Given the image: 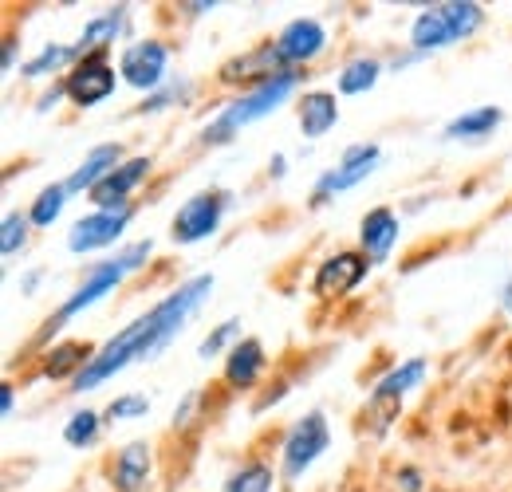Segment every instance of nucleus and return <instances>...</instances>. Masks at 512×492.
<instances>
[{
  "label": "nucleus",
  "mask_w": 512,
  "mask_h": 492,
  "mask_svg": "<svg viewBox=\"0 0 512 492\" xmlns=\"http://www.w3.org/2000/svg\"><path fill=\"white\" fill-rule=\"evenodd\" d=\"M209 292H213V276H193L182 288H174L166 300H158L146 315H138L134 323H127L107 347H99L91 355V363L79 370V378H75L71 390L75 394L99 390L107 378H115L130 363H142V359H154L158 351H166L178 339V331L190 323L193 311L205 304Z\"/></svg>",
  "instance_id": "nucleus-1"
},
{
  "label": "nucleus",
  "mask_w": 512,
  "mask_h": 492,
  "mask_svg": "<svg viewBox=\"0 0 512 492\" xmlns=\"http://www.w3.org/2000/svg\"><path fill=\"white\" fill-rule=\"evenodd\" d=\"M150 252H154V241L146 237V241H134V245H127L123 252H115L111 260H99V264H91L87 268V276L79 280V288L67 296L64 304H60V311L48 319V327H44V335L48 331H60L67 319H75L79 311L95 308L99 300H107L123 280H127L130 272H138L146 260H150Z\"/></svg>",
  "instance_id": "nucleus-2"
},
{
  "label": "nucleus",
  "mask_w": 512,
  "mask_h": 492,
  "mask_svg": "<svg viewBox=\"0 0 512 492\" xmlns=\"http://www.w3.org/2000/svg\"><path fill=\"white\" fill-rule=\"evenodd\" d=\"M300 75H304V71H284V75L260 83V87H253V91L237 95L233 103H225V107L205 123L201 142H205V146H225V142H233L249 123L264 119V115H272L280 103H288L292 91L300 87Z\"/></svg>",
  "instance_id": "nucleus-3"
},
{
  "label": "nucleus",
  "mask_w": 512,
  "mask_h": 492,
  "mask_svg": "<svg viewBox=\"0 0 512 492\" xmlns=\"http://www.w3.org/2000/svg\"><path fill=\"white\" fill-rule=\"evenodd\" d=\"M327 449H331V426H327V418H323L320 410L304 414L292 430L284 433V441H280V477L284 481H300Z\"/></svg>",
  "instance_id": "nucleus-4"
},
{
  "label": "nucleus",
  "mask_w": 512,
  "mask_h": 492,
  "mask_svg": "<svg viewBox=\"0 0 512 492\" xmlns=\"http://www.w3.org/2000/svg\"><path fill=\"white\" fill-rule=\"evenodd\" d=\"M225 209H229V193H221V189H201V193H193L190 201L174 213L170 237H174L178 245H201V241H209V237L221 229Z\"/></svg>",
  "instance_id": "nucleus-5"
},
{
  "label": "nucleus",
  "mask_w": 512,
  "mask_h": 492,
  "mask_svg": "<svg viewBox=\"0 0 512 492\" xmlns=\"http://www.w3.org/2000/svg\"><path fill=\"white\" fill-rule=\"evenodd\" d=\"M379 158H383V150H379L375 142H355V146H347L343 158H339V166L327 170L320 182H316L312 205H323V201H331V197L355 189L359 182H367V178L379 170Z\"/></svg>",
  "instance_id": "nucleus-6"
},
{
  "label": "nucleus",
  "mask_w": 512,
  "mask_h": 492,
  "mask_svg": "<svg viewBox=\"0 0 512 492\" xmlns=\"http://www.w3.org/2000/svg\"><path fill=\"white\" fill-rule=\"evenodd\" d=\"M426 374H430V363L422 359V355H414V359H406V363H398L394 370H386L383 378L375 382V390H371V414H375V430L383 433L386 422L398 414V406H402V398L414 390V386H422L426 382Z\"/></svg>",
  "instance_id": "nucleus-7"
},
{
  "label": "nucleus",
  "mask_w": 512,
  "mask_h": 492,
  "mask_svg": "<svg viewBox=\"0 0 512 492\" xmlns=\"http://www.w3.org/2000/svg\"><path fill=\"white\" fill-rule=\"evenodd\" d=\"M170 71V48L162 40H134L119 56V79L134 91H162Z\"/></svg>",
  "instance_id": "nucleus-8"
},
{
  "label": "nucleus",
  "mask_w": 512,
  "mask_h": 492,
  "mask_svg": "<svg viewBox=\"0 0 512 492\" xmlns=\"http://www.w3.org/2000/svg\"><path fill=\"white\" fill-rule=\"evenodd\" d=\"M134 209H95L87 217H79L67 233V252L75 256H87V252H99V248H111L123 241Z\"/></svg>",
  "instance_id": "nucleus-9"
},
{
  "label": "nucleus",
  "mask_w": 512,
  "mask_h": 492,
  "mask_svg": "<svg viewBox=\"0 0 512 492\" xmlns=\"http://www.w3.org/2000/svg\"><path fill=\"white\" fill-rule=\"evenodd\" d=\"M115 83H119V71L107 63V52H95V56L79 60L64 79L67 99L75 107H99L103 99L115 95Z\"/></svg>",
  "instance_id": "nucleus-10"
},
{
  "label": "nucleus",
  "mask_w": 512,
  "mask_h": 492,
  "mask_svg": "<svg viewBox=\"0 0 512 492\" xmlns=\"http://www.w3.org/2000/svg\"><path fill=\"white\" fill-rule=\"evenodd\" d=\"M272 48H276V56H280V63L288 71L308 67V63L320 60L323 52H327V28H323L316 16H296L292 24L280 28V36H276Z\"/></svg>",
  "instance_id": "nucleus-11"
},
{
  "label": "nucleus",
  "mask_w": 512,
  "mask_h": 492,
  "mask_svg": "<svg viewBox=\"0 0 512 492\" xmlns=\"http://www.w3.org/2000/svg\"><path fill=\"white\" fill-rule=\"evenodd\" d=\"M367 272H371V260H367L363 252H351V248L331 252L320 268H316L312 292L323 296V300H331V296H347V292H355V288L367 280Z\"/></svg>",
  "instance_id": "nucleus-12"
},
{
  "label": "nucleus",
  "mask_w": 512,
  "mask_h": 492,
  "mask_svg": "<svg viewBox=\"0 0 512 492\" xmlns=\"http://www.w3.org/2000/svg\"><path fill=\"white\" fill-rule=\"evenodd\" d=\"M150 174V158H127L115 174H107L103 182L95 185L91 193H87V201L95 205V209H130V193L142 185V178Z\"/></svg>",
  "instance_id": "nucleus-13"
},
{
  "label": "nucleus",
  "mask_w": 512,
  "mask_h": 492,
  "mask_svg": "<svg viewBox=\"0 0 512 492\" xmlns=\"http://www.w3.org/2000/svg\"><path fill=\"white\" fill-rule=\"evenodd\" d=\"M398 233H402L398 213H394L390 205H375V209L359 221V245H363L359 252H363L371 264H386L394 245H398Z\"/></svg>",
  "instance_id": "nucleus-14"
},
{
  "label": "nucleus",
  "mask_w": 512,
  "mask_h": 492,
  "mask_svg": "<svg viewBox=\"0 0 512 492\" xmlns=\"http://www.w3.org/2000/svg\"><path fill=\"white\" fill-rule=\"evenodd\" d=\"M268 367V355H264V343L260 339H237V347L225 355V382L233 390H253L260 382V374Z\"/></svg>",
  "instance_id": "nucleus-15"
},
{
  "label": "nucleus",
  "mask_w": 512,
  "mask_h": 492,
  "mask_svg": "<svg viewBox=\"0 0 512 492\" xmlns=\"http://www.w3.org/2000/svg\"><path fill=\"white\" fill-rule=\"evenodd\" d=\"M123 162H127V158H123V146H119V142H103V146H95V150L79 162V170H75L64 185L71 193H91L107 174H115Z\"/></svg>",
  "instance_id": "nucleus-16"
},
{
  "label": "nucleus",
  "mask_w": 512,
  "mask_h": 492,
  "mask_svg": "<svg viewBox=\"0 0 512 492\" xmlns=\"http://www.w3.org/2000/svg\"><path fill=\"white\" fill-rule=\"evenodd\" d=\"M296 119H300L304 138H323L339 123V99L331 91H304L296 103Z\"/></svg>",
  "instance_id": "nucleus-17"
},
{
  "label": "nucleus",
  "mask_w": 512,
  "mask_h": 492,
  "mask_svg": "<svg viewBox=\"0 0 512 492\" xmlns=\"http://www.w3.org/2000/svg\"><path fill=\"white\" fill-rule=\"evenodd\" d=\"M449 44H457V40H453V32H449L442 8H426V12L414 16V24H410V52H414V56L442 52Z\"/></svg>",
  "instance_id": "nucleus-18"
},
{
  "label": "nucleus",
  "mask_w": 512,
  "mask_h": 492,
  "mask_svg": "<svg viewBox=\"0 0 512 492\" xmlns=\"http://www.w3.org/2000/svg\"><path fill=\"white\" fill-rule=\"evenodd\" d=\"M501 123H505V111L501 107H473V111L449 119L442 138L446 142H481V138H489Z\"/></svg>",
  "instance_id": "nucleus-19"
},
{
  "label": "nucleus",
  "mask_w": 512,
  "mask_h": 492,
  "mask_svg": "<svg viewBox=\"0 0 512 492\" xmlns=\"http://www.w3.org/2000/svg\"><path fill=\"white\" fill-rule=\"evenodd\" d=\"M123 24H127V8H111V12L95 16V20L83 28V36L75 40L79 60H87V56H95V52H107V48L123 36Z\"/></svg>",
  "instance_id": "nucleus-20"
},
{
  "label": "nucleus",
  "mask_w": 512,
  "mask_h": 492,
  "mask_svg": "<svg viewBox=\"0 0 512 492\" xmlns=\"http://www.w3.org/2000/svg\"><path fill=\"white\" fill-rule=\"evenodd\" d=\"M150 481V445L130 441L115 457V489L119 492H142Z\"/></svg>",
  "instance_id": "nucleus-21"
},
{
  "label": "nucleus",
  "mask_w": 512,
  "mask_h": 492,
  "mask_svg": "<svg viewBox=\"0 0 512 492\" xmlns=\"http://www.w3.org/2000/svg\"><path fill=\"white\" fill-rule=\"evenodd\" d=\"M379 79H383V60H375V56H355V60L343 63L335 87H339V95H367V91H375Z\"/></svg>",
  "instance_id": "nucleus-22"
},
{
  "label": "nucleus",
  "mask_w": 512,
  "mask_h": 492,
  "mask_svg": "<svg viewBox=\"0 0 512 492\" xmlns=\"http://www.w3.org/2000/svg\"><path fill=\"white\" fill-rule=\"evenodd\" d=\"M438 8H442V16H446L449 32H453L457 44L461 40H473L477 28L485 24V8L477 0H449V4H438Z\"/></svg>",
  "instance_id": "nucleus-23"
},
{
  "label": "nucleus",
  "mask_w": 512,
  "mask_h": 492,
  "mask_svg": "<svg viewBox=\"0 0 512 492\" xmlns=\"http://www.w3.org/2000/svg\"><path fill=\"white\" fill-rule=\"evenodd\" d=\"M67 201H71V189H67L64 182L44 185V189L36 193L32 209H28V221H32V229H52V225L60 221V213H64Z\"/></svg>",
  "instance_id": "nucleus-24"
},
{
  "label": "nucleus",
  "mask_w": 512,
  "mask_h": 492,
  "mask_svg": "<svg viewBox=\"0 0 512 492\" xmlns=\"http://www.w3.org/2000/svg\"><path fill=\"white\" fill-rule=\"evenodd\" d=\"M91 347L87 343H60V347H52L48 351V367H44V374L48 378H79V370L91 363Z\"/></svg>",
  "instance_id": "nucleus-25"
},
{
  "label": "nucleus",
  "mask_w": 512,
  "mask_h": 492,
  "mask_svg": "<svg viewBox=\"0 0 512 492\" xmlns=\"http://www.w3.org/2000/svg\"><path fill=\"white\" fill-rule=\"evenodd\" d=\"M75 67L79 63V52H75V44H44L32 60L24 63V79H44V75H52V71H60V67Z\"/></svg>",
  "instance_id": "nucleus-26"
},
{
  "label": "nucleus",
  "mask_w": 512,
  "mask_h": 492,
  "mask_svg": "<svg viewBox=\"0 0 512 492\" xmlns=\"http://www.w3.org/2000/svg\"><path fill=\"white\" fill-rule=\"evenodd\" d=\"M272 481H276V473L268 461H249L229 477L225 492H272Z\"/></svg>",
  "instance_id": "nucleus-27"
},
{
  "label": "nucleus",
  "mask_w": 512,
  "mask_h": 492,
  "mask_svg": "<svg viewBox=\"0 0 512 492\" xmlns=\"http://www.w3.org/2000/svg\"><path fill=\"white\" fill-rule=\"evenodd\" d=\"M99 430H103V418H99L95 410H79V414L67 418L64 441L71 445V449H87V445L99 441Z\"/></svg>",
  "instance_id": "nucleus-28"
},
{
  "label": "nucleus",
  "mask_w": 512,
  "mask_h": 492,
  "mask_svg": "<svg viewBox=\"0 0 512 492\" xmlns=\"http://www.w3.org/2000/svg\"><path fill=\"white\" fill-rule=\"evenodd\" d=\"M28 233H32L28 213H4V221H0V256L4 260L16 256L20 248L28 245Z\"/></svg>",
  "instance_id": "nucleus-29"
},
{
  "label": "nucleus",
  "mask_w": 512,
  "mask_h": 492,
  "mask_svg": "<svg viewBox=\"0 0 512 492\" xmlns=\"http://www.w3.org/2000/svg\"><path fill=\"white\" fill-rule=\"evenodd\" d=\"M237 335H241V319H225V323H221L217 331H209V335L201 339V347H197V355H201V359H213V355H221L225 347L233 351V347H237V343H233Z\"/></svg>",
  "instance_id": "nucleus-30"
},
{
  "label": "nucleus",
  "mask_w": 512,
  "mask_h": 492,
  "mask_svg": "<svg viewBox=\"0 0 512 492\" xmlns=\"http://www.w3.org/2000/svg\"><path fill=\"white\" fill-rule=\"evenodd\" d=\"M150 414V398L146 394H123L107 406V422H134V418H146Z\"/></svg>",
  "instance_id": "nucleus-31"
},
{
  "label": "nucleus",
  "mask_w": 512,
  "mask_h": 492,
  "mask_svg": "<svg viewBox=\"0 0 512 492\" xmlns=\"http://www.w3.org/2000/svg\"><path fill=\"white\" fill-rule=\"evenodd\" d=\"M190 95V83H170V87H162V91H154L142 107H138V115H154V111H166V107H174V99H186Z\"/></svg>",
  "instance_id": "nucleus-32"
},
{
  "label": "nucleus",
  "mask_w": 512,
  "mask_h": 492,
  "mask_svg": "<svg viewBox=\"0 0 512 492\" xmlns=\"http://www.w3.org/2000/svg\"><path fill=\"white\" fill-rule=\"evenodd\" d=\"M398 485H402V492H422V473L414 465H402L398 469Z\"/></svg>",
  "instance_id": "nucleus-33"
},
{
  "label": "nucleus",
  "mask_w": 512,
  "mask_h": 492,
  "mask_svg": "<svg viewBox=\"0 0 512 492\" xmlns=\"http://www.w3.org/2000/svg\"><path fill=\"white\" fill-rule=\"evenodd\" d=\"M0 414H4V418L16 414V386H12V382H0Z\"/></svg>",
  "instance_id": "nucleus-34"
},
{
  "label": "nucleus",
  "mask_w": 512,
  "mask_h": 492,
  "mask_svg": "<svg viewBox=\"0 0 512 492\" xmlns=\"http://www.w3.org/2000/svg\"><path fill=\"white\" fill-rule=\"evenodd\" d=\"M64 95H67V87H64V83H56V87H52V91L40 99V107H36V111H40V115H44V111H52V107H56Z\"/></svg>",
  "instance_id": "nucleus-35"
},
{
  "label": "nucleus",
  "mask_w": 512,
  "mask_h": 492,
  "mask_svg": "<svg viewBox=\"0 0 512 492\" xmlns=\"http://www.w3.org/2000/svg\"><path fill=\"white\" fill-rule=\"evenodd\" d=\"M40 276H44L40 268H36V272H24V276H20V292H24V296H32V292H36V284H40Z\"/></svg>",
  "instance_id": "nucleus-36"
},
{
  "label": "nucleus",
  "mask_w": 512,
  "mask_h": 492,
  "mask_svg": "<svg viewBox=\"0 0 512 492\" xmlns=\"http://www.w3.org/2000/svg\"><path fill=\"white\" fill-rule=\"evenodd\" d=\"M16 67V40H4V71Z\"/></svg>",
  "instance_id": "nucleus-37"
},
{
  "label": "nucleus",
  "mask_w": 512,
  "mask_h": 492,
  "mask_svg": "<svg viewBox=\"0 0 512 492\" xmlns=\"http://www.w3.org/2000/svg\"><path fill=\"white\" fill-rule=\"evenodd\" d=\"M284 170H288V162H284V154H276L272 166H268V174H272V178H284Z\"/></svg>",
  "instance_id": "nucleus-38"
},
{
  "label": "nucleus",
  "mask_w": 512,
  "mask_h": 492,
  "mask_svg": "<svg viewBox=\"0 0 512 492\" xmlns=\"http://www.w3.org/2000/svg\"><path fill=\"white\" fill-rule=\"evenodd\" d=\"M186 12H193V16H201V12H209V8H217V4H182Z\"/></svg>",
  "instance_id": "nucleus-39"
}]
</instances>
